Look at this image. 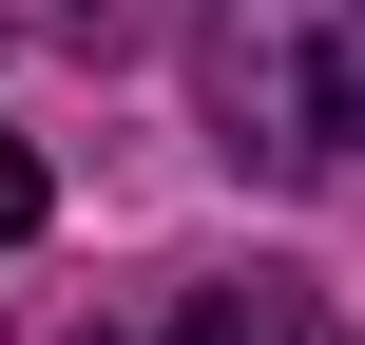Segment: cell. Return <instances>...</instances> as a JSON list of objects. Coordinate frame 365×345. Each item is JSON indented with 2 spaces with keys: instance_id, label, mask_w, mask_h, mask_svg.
<instances>
[{
  "instance_id": "cell-1",
  "label": "cell",
  "mask_w": 365,
  "mask_h": 345,
  "mask_svg": "<svg viewBox=\"0 0 365 345\" xmlns=\"http://www.w3.org/2000/svg\"><path fill=\"white\" fill-rule=\"evenodd\" d=\"M212 115L269 173L365 154V0H212Z\"/></svg>"
},
{
  "instance_id": "cell-2",
  "label": "cell",
  "mask_w": 365,
  "mask_h": 345,
  "mask_svg": "<svg viewBox=\"0 0 365 345\" xmlns=\"http://www.w3.org/2000/svg\"><path fill=\"white\" fill-rule=\"evenodd\" d=\"M154 345H327V288H289V269H231V288H192Z\"/></svg>"
},
{
  "instance_id": "cell-3",
  "label": "cell",
  "mask_w": 365,
  "mask_h": 345,
  "mask_svg": "<svg viewBox=\"0 0 365 345\" xmlns=\"http://www.w3.org/2000/svg\"><path fill=\"white\" fill-rule=\"evenodd\" d=\"M38 19H58L77 58H115V38H135V0H38Z\"/></svg>"
},
{
  "instance_id": "cell-4",
  "label": "cell",
  "mask_w": 365,
  "mask_h": 345,
  "mask_svg": "<svg viewBox=\"0 0 365 345\" xmlns=\"http://www.w3.org/2000/svg\"><path fill=\"white\" fill-rule=\"evenodd\" d=\"M19 230H38V154L0 134V250H19Z\"/></svg>"
}]
</instances>
